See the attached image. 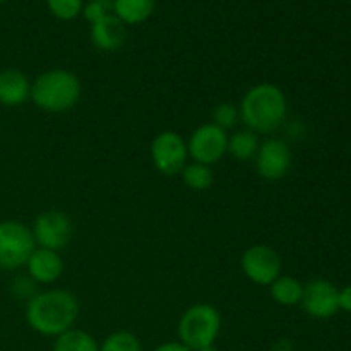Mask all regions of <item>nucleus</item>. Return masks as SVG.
<instances>
[{"label":"nucleus","instance_id":"nucleus-1","mask_svg":"<svg viewBox=\"0 0 351 351\" xmlns=\"http://www.w3.org/2000/svg\"><path fill=\"white\" fill-rule=\"evenodd\" d=\"M27 326L47 338H57L74 328L79 317V302L67 290H47L26 302L24 312Z\"/></svg>","mask_w":351,"mask_h":351},{"label":"nucleus","instance_id":"nucleus-2","mask_svg":"<svg viewBox=\"0 0 351 351\" xmlns=\"http://www.w3.org/2000/svg\"><path fill=\"white\" fill-rule=\"evenodd\" d=\"M240 120L256 134H271L287 120L288 99L283 89L271 82H259L247 89L239 105Z\"/></svg>","mask_w":351,"mask_h":351},{"label":"nucleus","instance_id":"nucleus-3","mask_svg":"<svg viewBox=\"0 0 351 351\" xmlns=\"http://www.w3.org/2000/svg\"><path fill=\"white\" fill-rule=\"evenodd\" d=\"M82 95L81 79L67 69H50L31 82L29 99L45 113H65Z\"/></svg>","mask_w":351,"mask_h":351},{"label":"nucleus","instance_id":"nucleus-4","mask_svg":"<svg viewBox=\"0 0 351 351\" xmlns=\"http://www.w3.org/2000/svg\"><path fill=\"white\" fill-rule=\"evenodd\" d=\"M178 341L192 351L215 345L221 331V314L209 304L191 305L178 321Z\"/></svg>","mask_w":351,"mask_h":351},{"label":"nucleus","instance_id":"nucleus-5","mask_svg":"<svg viewBox=\"0 0 351 351\" xmlns=\"http://www.w3.org/2000/svg\"><path fill=\"white\" fill-rule=\"evenodd\" d=\"M36 249L29 226L14 219L0 221V269L14 271L26 266Z\"/></svg>","mask_w":351,"mask_h":351},{"label":"nucleus","instance_id":"nucleus-6","mask_svg":"<svg viewBox=\"0 0 351 351\" xmlns=\"http://www.w3.org/2000/svg\"><path fill=\"white\" fill-rule=\"evenodd\" d=\"M149 154L158 173L175 177L180 175L189 163L187 141L175 130H163L151 143Z\"/></svg>","mask_w":351,"mask_h":351},{"label":"nucleus","instance_id":"nucleus-7","mask_svg":"<svg viewBox=\"0 0 351 351\" xmlns=\"http://www.w3.org/2000/svg\"><path fill=\"white\" fill-rule=\"evenodd\" d=\"M240 269L250 283L269 287L283 271V263L273 247L256 243L243 250L240 257Z\"/></svg>","mask_w":351,"mask_h":351},{"label":"nucleus","instance_id":"nucleus-8","mask_svg":"<svg viewBox=\"0 0 351 351\" xmlns=\"http://www.w3.org/2000/svg\"><path fill=\"white\" fill-rule=\"evenodd\" d=\"M226 149H228V134L211 122L199 125L187 139L189 158L194 163L206 165V167L219 163L225 158Z\"/></svg>","mask_w":351,"mask_h":351},{"label":"nucleus","instance_id":"nucleus-9","mask_svg":"<svg viewBox=\"0 0 351 351\" xmlns=\"http://www.w3.org/2000/svg\"><path fill=\"white\" fill-rule=\"evenodd\" d=\"M31 233H33L36 247L60 252L72 239L71 218L65 213L55 211V209L45 211L36 216Z\"/></svg>","mask_w":351,"mask_h":351},{"label":"nucleus","instance_id":"nucleus-10","mask_svg":"<svg viewBox=\"0 0 351 351\" xmlns=\"http://www.w3.org/2000/svg\"><path fill=\"white\" fill-rule=\"evenodd\" d=\"M291 151L288 144L281 139H266L259 144L254 163H256V171L263 180L278 182L283 180L291 168Z\"/></svg>","mask_w":351,"mask_h":351},{"label":"nucleus","instance_id":"nucleus-11","mask_svg":"<svg viewBox=\"0 0 351 351\" xmlns=\"http://www.w3.org/2000/svg\"><path fill=\"white\" fill-rule=\"evenodd\" d=\"M338 288L324 278H315L304 285L302 308L314 319H331L338 314Z\"/></svg>","mask_w":351,"mask_h":351},{"label":"nucleus","instance_id":"nucleus-12","mask_svg":"<svg viewBox=\"0 0 351 351\" xmlns=\"http://www.w3.org/2000/svg\"><path fill=\"white\" fill-rule=\"evenodd\" d=\"M24 267L27 271V276L36 285H51L60 280L64 274V261H62L60 252L41 249V247H36L31 252Z\"/></svg>","mask_w":351,"mask_h":351},{"label":"nucleus","instance_id":"nucleus-13","mask_svg":"<svg viewBox=\"0 0 351 351\" xmlns=\"http://www.w3.org/2000/svg\"><path fill=\"white\" fill-rule=\"evenodd\" d=\"M125 24L113 14H108L103 19L96 21L95 24H91V29H89L93 47L99 51H105V53L117 51L125 43Z\"/></svg>","mask_w":351,"mask_h":351},{"label":"nucleus","instance_id":"nucleus-14","mask_svg":"<svg viewBox=\"0 0 351 351\" xmlns=\"http://www.w3.org/2000/svg\"><path fill=\"white\" fill-rule=\"evenodd\" d=\"M31 96V81L19 69L0 71V105L19 106Z\"/></svg>","mask_w":351,"mask_h":351},{"label":"nucleus","instance_id":"nucleus-15","mask_svg":"<svg viewBox=\"0 0 351 351\" xmlns=\"http://www.w3.org/2000/svg\"><path fill=\"white\" fill-rule=\"evenodd\" d=\"M156 0H113V16L119 17L125 26L143 24L153 16Z\"/></svg>","mask_w":351,"mask_h":351},{"label":"nucleus","instance_id":"nucleus-16","mask_svg":"<svg viewBox=\"0 0 351 351\" xmlns=\"http://www.w3.org/2000/svg\"><path fill=\"white\" fill-rule=\"evenodd\" d=\"M269 295L274 304L281 307H295V305H300L302 297H304V283L295 276L280 274L269 285Z\"/></svg>","mask_w":351,"mask_h":351},{"label":"nucleus","instance_id":"nucleus-17","mask_svg":"<svg viewBox=\"0 0 351 351\" xmlns=\"http://www.w3.org/2000/svg\"><path fill=\"white\" fill-rule=\"evenodd\" d=\"M259 137L252 130H235L232 136H228V149H226V154H230V156H233L239 161L254 160L257 149H259Z\"/></svg>","mask_w":351,"mask_h":351},{"label":"nucleus","instance_id":"nucleus-18","mask_svg":"<svg viewBox=\"0 0 351 351\" xmlns=\"http://www.w3.org/2000/svg\"><path fill=\"white\" fill-rule=\"evenodd\" d=\"M51 351H99V345L88 331L72 328L55 338Z\"/></svg>","mask_w":351,"mask_h":351},{"label":"nucleus","instance_id":"nucleus-19","mask_svg":"<svg viewBox=\"0 0 351 351\" xmlns=\"http://www.w3.org/2000/svg\"><path fill=\"white\" fill-rule=\"evenodd\" d=\"M182 182L187 189L194 192H206L215 184V173L211 167L201 163H187L180 173Z\"/></svg>","mask_w":351,"mask_h":351},{"label":"nucleus","instance_id":"nucleus-20","mask_svg":"<svg viewBox=\"0 0 351 351\" xmlns=\"http://www.w3.org/2000/svg\"><path fill=\"white\" fill-rule=\"evenodd\" d=\"M99 351H143V345L134 332L115 331L103 339Z\"/></svg>","mask_w":351,"mask_h":351},{"label":"nucleus","instance_id":"nucleus-21","mask_svg":"<svg viewBox=\"0 0 351 351\" xmlns=\"http://www.w3.org/2000/svg\"><path fill=\"white\" fill-rule=\"evenodd\" d=\"M239 120H240L239 106L233 105V103L230 101L218 103L211 112V123H215L216 127H219V129L223 130L233 129Z\"/></svg>","mask_w":351,"mask_h":351},{"label":"nucleus","instance_id":"nucleus-22","mask_svg":"<svg viewBox=\"0 0 351 351\" xmlns=\"http://www.w3.org/2000/svg\"><path fill=\"white\" fill-rule=\"evenodd\" d=\"M48 10L58 21H72L82 12L84 0H45Z\"/></svg>","mask_w":351,"mask_h":351},{"label":"nucleus","instance_id":"nucleus-23","mask_svg":"<svg viewBox=\"0 0 351 351\" xmlns=\"http://www.w3.org/2000/svg\"><path fill=\"white\" fill-rule=\"evenodd\" d=\"M113 12V0H88L82 5V16L88 21L89 26L95 24L96 21L103 19L105 16Z\"/></svg>","mask_w":351,"mask_h":351},{"label":"nucleus","instance_id":"nucleus-24","mask_svg":"<svg viewBox=\"0 0 351 351\" xmlns=\"http://www.w3.org/2000/svg\"><path fill=\"white\" fill-rule=\"evenodd\" d=\"M34 287H36V283H34L29 276H19L12 281L10 291H12V295L17 298V300L27 302V300H31L34 295H36Z\"/></svg>","mask_w":351,"mask_h":351},{"label":"nucleus","instance_id":"nucleus-25","mask_svg":"<svg viewBox=\"0 0 351 351\" xmlns=\"http://www.w3.org/2000/svg\"><path fill=\"white\" fill-rule=\"evenodd\" d=\"M338 305L339 311H345L351 314V285H346L345 288L338 291Z\"/></svg>","mask_w":351,"mask_h":351},{"label":"nucleus","instance_id":"nucleus-26","mask_svg":"<svg viewBox=\"0 0 351 351\" xmlns=\"http://www.w3.org/2000/svg\"><path fill=\"white\" fill-rule=\"evenodd\" d=\"M153 351H192V350L180 341H167L158 345Z\"/></svg>","mask_w":351,"mask_h":351},{"label":"nucleus","instance_id":"nucleus-27","mask_svg":"<svg viewBox=\"0 0 351 351\" xmlns=\"http://www.w3.org/2000/svg\"><path fill=\"white\" fill-rule=\"evenodd\" d=\"M271 351H293V345L290 343V339H280L278 343H274Z\"/></svg>","mask_w":351,"mask_h":351},{"label":"nucleus","instance_id":"nucleus-28","mask_svg":"<svg viewBox=\"0 0 351 351\" xmlns=\"http://www.w3.org/2000/svg\"><path fill=\"white\" fill-rule=\"evenodd\" d=\"M197 351H218V348H216L215 345H211V346H206V348H201V350H197Z\"/></svg>","mask_w":351,"mask_h":351},{"label":"nucleus","instance_id":"nucleus-29","mask_svg":"<svg viewBox=\"0 0 351 351\" xmlns=\"http://www.w3.org/2000/svg\"><path fill=\"white\" fill-rule=\"evenodd\" d=\"M2 2H5V0H0V3H2Z\"/></svg>","mask_w":351,"mask_h":351}]
</instances>
